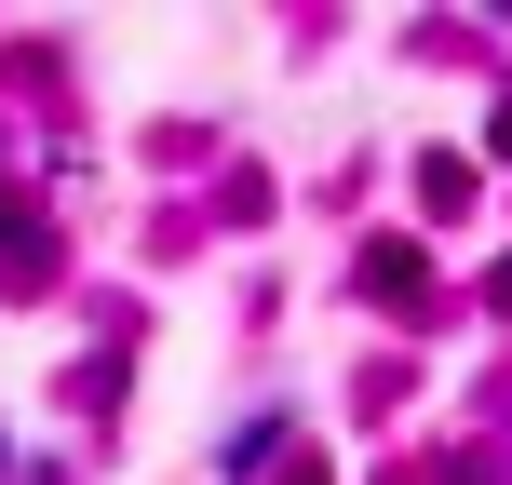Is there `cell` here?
Returning a JSON list of instances; mask_svg holds the SVG:
<instances>
[]
</instances>
